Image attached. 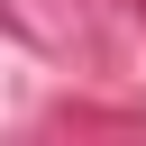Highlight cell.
I'll use <instances>...</instances> for the list:
<instances>
[]
</instances>
